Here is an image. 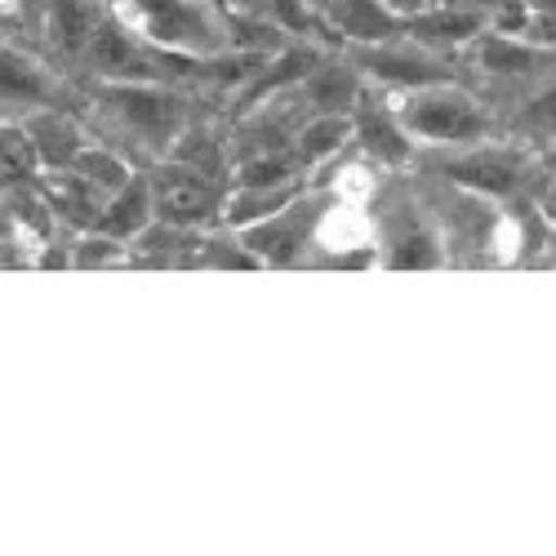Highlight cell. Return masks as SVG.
<instances>
[{
	"instance_id": "cell-14",
	"label": "cell",
	"mask_w": 556,
	"mask_h": 556,
	"mask_svg": "<svg viewBox=\"0 0 556 556\" xmlns=\"http://www.w3.org/2000/svg\"><path fill=\"white\" fill-rule=\"evenodd\" d=\"M27 143L31 152L45 161V165H54V169H67L80 152V134L67 116H54V112H40L27 121Z\"/></svg>"
},
{
	"instance_id": "cell-24",
	"label": "cell",
	"mask_w": 556,
	"mask_h": 556,
	"mask_svg": "<svg viewBox=\"0 0 556 556\" xmlns=\"http://www.w3.org/2000/svg\"><path fill=\"white\" fill-rule=\"evenodd\" d=\"M437 5H454V0H424V10H437Z\"/></svg>"
},
{
	"instance_id": "cell-11",
	"label": "cell",
	"mask_w": 556,
	"mask_h": 556,
	"mask_svg": "<svg viewBox=\"0 0 556 556\" xmlns=\"http://www.w3.org/2000/svg\"><path fill=\"white\" fill-rule=\"evenodd\" d=\"M152 182L143 174H134L116 197H108V205L99 210V223L94 231H108L116 241H134L138 231H148V218H152Z\"/></svg>"
},
{
	"instance_id": "cell-4",
	"label": "cell",
	"mask_w": 556,
	"mask_h": 556,
	"mask_svg": "<svg viewBox=\"0 0 556 556\" xmlns=\"http://www.w3.org/2000/svg\"><path fill=\"white\" fill-rule=\"evenodd\" d=\"M85 59L112 85H125V80H156L161 85L165 50H148L143 36H134L125 23H94V31L85 40Z\"/></svg>"
},
{
	"instance_id": "cell-19",
	"label": "cell",
	"mask_w": 556,
	"mask_h": 556,
	"mask_svg": "<svg viewBox=\"0 0 556 556\" xmlns=\"http://www.w3.org/2000/svg\"><path fill=\"white\" fill-rule=\"evenodd\" d=\"M352 138V125L343 121V116H312L299 134H294V152H299V161H330L343 143Z\"/></svg>"
},
{
	"instance_id": "cell-15",
	"label": "cell",
	"mask_w": 556,
	"mask_h": 556,
	"mask_svg": "<svg viewBox=\"0 0 556 556\" xmlns=\"http://www.w3.org/2000/svg\"><path fill=\"white\" fill-rule=\"evenodd\" d=\"M409 31L419 36L428 50H445V45H463L481 36V14L477 10H454V5H437L424 18H409Z\"/></svg>"
},
{
	"instance_id": "cell-18",
	"label": "cell",
	"mask_w": 556,
	"mask_h": 556,
	"mask_svg": "<svg viewBox=\"0 0 556 556\" xmlns=\"http://www.w3.org/2000/svg\"><path fill=\"white\" fill-rule=\"evenodd\" d=\"M290 201H299L290 178L286 182H263V188H241L237 201L227 205V218L237 223V227H250V223H258V218H267L276 210H286Z\"/></svg>"
},
{
	"instance_id": "cell-1",
	"label": "cell",
	"mask_w": 556,
	"mask_h": 556,
	"mask_svg": "<svg viewBox=\"0 0 556 556\" xmlns=\"http://www.w3.org/2000/svg\"><path fill=\"white\" fill-rule=\"evenodd\" d=\"M121 23L148 36L156 50L182 54H223V23L210 0H116Z\"/></svg>"
},
{
	"instance_id": "cell-22",
	"label": "cell",
	"mask_w": 556,
	"mask_h": 556,
	"mask_svg": "<svg viewBox=\"0 0 556 556\" xmlns=\"http://www.w3.org/2000/svg\"><path fill=\"white\" fill-rule=\"evenodd\" d=\"M263 5L271 10V23L276 27H286V31H294V36H316L320 27V14H312L316 5L312 0H263Z\"/></svg>"
},
{
	"instance_id": "cell-13",
	"label": "cell",
	"mask_w": 556,
	"mask_h": 556,
	"mask_svg": "<svg viewBox=\"0 0 556 556\" xmlns=\"http://www.w3.org/2000/svg\"><path fill=\"white\" fill-rule=\"evenodd\" d=\"M0 99L18 108H45L50 103V76L36 59L18 50H0Z\"/></svg>"
},
{
	"instance_id": "cell-27",
	"label": "cell",
	"mask_w": 556,
	"mask_h": 556,
	"mask_svg": "<svg viewBox=\"0 0 556 556\" xmlns=\"http://www.w3.org/2000/svg\"><path fill=\"white\" fill-rule=\"evenodd\" d=\"M0 5H5V0H0Z\"/></svg>"
},
{
	"instance_id": "cell-16",
	"label": "cell",
	"mask_w": 556,
	"mask_h": 556,
	"mask_svg": "<svg viewBox=\"0 0 556 556\" xmlns=\"http://www.w3.org/2000/svg\"><path fill=\"white\" fill-rule=\"evenodd\" d=\"M303 85H307V99L316 103V112H326V116H343V112H352L356 99H361L356 72H348V67H339V63L316 67Z\"/></svg>"
},
{
	"instance_id": "cell-9",
	"label": "cell",
	"mask_w": 556,
	"mask_h": 556,
	"mask_svg": "<svg viewBox=\"0 0 556 556\" xmlns=\"http://www.w3.org/2000/svg\"><path fill=\"white\" fill-rule=\"evenodd\" d=\"M388 267H441V241L424 214L401 210L388 218Z\"/></svg>"
},
{
	"instance_id": "cell-7",
	"label": "cell",
	"mask_w": 556,
	"mask_h": 556,
	"mask_svg": "<svg viewBox=\"0 0 556 556\" xmlns=\"http://www.w3.org/2000/svg\"><path fill=\"white\" fill-rule=\"evenodd\" d=\"M352 112H356V121H352V134L361 138V148H365L369 156H379V161H388V165H401V161H409L414 138L405 134V125H401V116H396L392 108H383L379 99L361 94Z\"/></svg>"
},
{
	"instance_id": "cell-6",
	"label": "cell",
	"mask_w": 556,
	"mask_h": 556,
	"mask_svg": "<svg viewBox=\"0 0 556 556\" xmlns=\"http://www.w3.org/2000/svg\"><path fill=\"white\" fill-rule=\"evenodd\" d=\"M361 67L369 76H379L383 85L396 89H428V85H445V67L424 50V45H392V40H375L361 50Z\"/></svg>"
},
{
	"instance_id": "cell-21",
	"label": "cell",
	"mask_w": 556,
	"mask_h": 556,
	"mask_svg": "<svg viewBox=\"0 0 556 556\" xmlns=\"http://www.w3.org/2000/svg\"><path fill=\"white\" fill-rule=\"evenodd\" d=\"M94 31L85 0H54L50 5V45L59 54H85V40Z\"/></svg>"
},
{
	"instance_id": "cell-5",
	"label": "cell",
	"mask_w": 556,
	"mask_h": 556,
	"mask_svg": "<svg viewBox=\"0 0 556 556\" xmlns=\"http://www.w3.org/2000/svg\"><path fill=\"white\" fill-rule=\"evenodd\" d=\"M103 108L125 129H134L138 138H148V143H169V138L178 134V103L165 94V89H156V80L108 85Z\"/></svg>"
},
{
	"instance_id": "cell-26",
	"label": "cell",
	"mask_w": 556,
	"mask_h": 556,
	"mask_svg": "<svg viewBox=\"0 0 556 556\" xmlns=\"http://www.w3.org/2000/svg\"><path fill=\"white\" fill-rule=\"evenodd\" d=\"M312 5H316V10H320V5H326V0H312Z\"/></svg>"
},
{
	"instance_id": "cell-8",
	"label": "cell",
	"mask_w": 556,
	"mask_h": 556,
	"mask_svg": "<svg viewBox=\"0 0 556 556\" xmlns=\"http://www.w3.org/2000/svg\"><path fill=\"white\" fill-rule=\"evenodd\" d=\"M303 214L307 210L299 201H290L286 210H276V214L250 223L245 227V250L258 254V258H267V263H290L299 254V241L307 237V218Z\"/></svg>"
},
{
	"instance_id": "cell-17",
	"label": "cell",
	"mask_w": 556,
	"mask_h": 556,
	"mask_svg": "<svg viewBox=\"0 0 556 556\" xmlns=\"http://www.w3.org/2000/svg\"><path fill=\"white\" fill-rule=\"evenodd\" d=\"M477 59L485 72L521 76V72H534L543 63V50L539 45H526V40H513V36H485V40H477Z\"/></svg>"
},
{
	"instance_id": "cell-28",
	"label": "cell",
	"mask_w": 556,
	"mask_h": 556,
	"mask_svg": "<svg viewBox=\"0 0 556 556\" xmlns=\"http://www.w3.org/2000/svg\"><path fill=\"white\" fill-rule=\"evenodd\" d=\"M552 161H556V156H552Z\"/></svg>"
},
{
	"instance_id": "cell-20",
	"label": "cell",
	"mask_w": 556,
	"mask_h": 556,
	"mask_svg": "<svg viewBox=\"0 0 556 556\" xmlns=\"http://www.w3.org/2000/svg\"><path fill=\"white\" fill-rule=\"evenodd\" d=\"M67 169H76V174H80V178H85L89 188H94L103 201H108V197H116V192L125 188V182L134 178V169H129L121 156L99 152V148H80V152H76V161H72Z\"/></svg>"
},
{
	"instance_id": "cell-23",
	"label": "cell",
	"mask_w": 556,
	"mask_h": 556,
	"mask_svg": "<svg viewBox=\"0 0 556 556\" xmlns=\"http://www.w3.org/2000/svg\"><path fill=\"white\" fill-rule=\"evenodd\" d=\"M121 254H125V241L108 237V231H94V227H89L85 241L72 245V263H76V267H103V263H112V258H121Z\"/></svg>"
},
{
	"instance_id": "cell-2",
	"label": "cell",
	"mask_w": 556,
	"mask_h": 556,
	"mask_svg": "<svg viewBox=\"0 0 556 556\" xmlns=\"http://www.w3.org/2000/svg\"><path fill=\"white\" fill-rule=\"evenodd\" d=\"M405 134L409 138H424V143H437V148H468V143H485L490 134V121L485 112L458 94V89H414L409 103L396 112Z\"/></svg>"
},
{
	"instance_id": "cell-3",
	"label": "cell",
	"mask_w": 556,
	"mask_h": 556,
	"mask_svg": "<svg viewBox=\"0 0 556 556\" xmlns=\"http://www.w3.org/2000/svg\"><path fill=\"white\" fill-rule=\"evenodd\" d=\"M441 174L454 182V188L472 192V197H513L521 182H526V174H530V161L517 148H481V143H468V152L441 161Z\"/></svg>"
},
{
	"instance_id": "cell-12",
	"label": "cell",
	"mask_w": 556,
	"mask_h": 556,
	"mask_svg": "<svg viewBox=\"0 0 556 556\" xmlns=\"http://www.w3.org/2000/svg\"><path fill=\"white\" fill-rule=\"evenodd\" d=\"M152 205L161 210V218H174V214H178V223H192V218L210 214L214 197H210L205 174H197V169H188V165H178V178H169V182H152Z\"/></svg>"
},
{
	"instance_id": "cell-10",
	"label": "cell",
	"mask_w": 556,
	"mask_h": 556,
	"mask_svg": "<svg viewBox=\"0 0 556 556\" xmlns=\"http://www.w3.org/2000/svg\"><path fill=\"white\" fill-rule=\"evenodd\" d=\"M326 18L339 36L375 45V40H392L401 31V18L383 5V0H326Z\"/></svg>"
},
{
	"instance_id": "cell-25",
	"label": "cell",
	"mask_w": 556,
	"mask_h": 556,
	"mask_svg": "<svg viewBox=\"0 0 556 556\" xmlns=\"http://www.w3.org/2000/svg\"><path fill=\"white\" fill-rule=\"evenodd\" d=\"M241 5H263V0H241Z\"/></svg>"
}]
</instances>
